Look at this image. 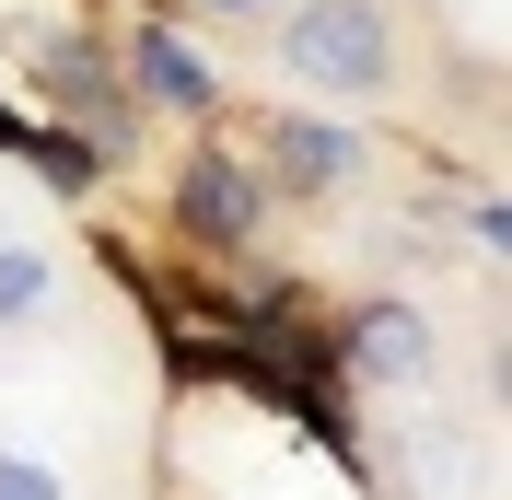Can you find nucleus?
<instances>
[{"mask_svg": "<svg viewBox=\"0 0 512 500\" xmlns=\"http://www.w3.org/2000/svg\"><path fill=\"white\" fill-rule=\"evenodd\" d=\"M280 59L315 94H384L396 82V24L373 0H280Z\"/></svg>", "mask_w": 512, "mask_h": 500, "instance_id": "obj_1", "label": "nucleus"}, {"mask_svg": "<svg viewBox=\"0 0 512 500\" xmlns=\"http://www.w3.org/2000/svg\"><path fill=\"white\" fill-rule=\"evenodd\" d=\"M128 82H140V94H152L163 117H210V105H222L210 59H198V47H187L175 24H140V35H128Z\"/></svg>", "mask_w": 512, "mask_h": 500, "instance_id": "obj_2", "label": "nucleus"}, {"mask_svg": "<svg viewBox=\"0 0 512 500\" xmlns=\"http://www.w3.org/2000/svg\"><path fill=\"white\" fill-rule=\"evenodd\" d=\"M350 361L373 384H431V314H419V303H361Z\"/></svg>", "mask_w": 512, "mask_h": 500, "instance_id": "obj_3", "label": "nucleus"}, {"mask_svg": "<svg viewBox=\"0 0 512 500\" xmlns=\"http://www.w3.org/2000/svg\"><path fill=\"white\" fill-rule=\"evenodd\" d=\"M187 221L210 233V245H245L256 221H268V187H256L245 163H222V152H210V163H187Z\"/></svg>", "mask_w": 512, "mask_h": 500, "instance_id": "obj_4", "label": "nucleus"}, {"mask_svg": "<svg viewBox=\"0 0 512 500\" xmlns=\"http://www.w3.org/2000/svg\"><path fill=\"white\" fill-rule=\"evenodd\" d=\"M280 175H291L303 198L350 187V175H361V128H326V117H280Z\"/></svg>", "mask_w": 512, "mask_h": 500, "instance_id": "obj_5", "label": "nucleus"}, {"mask_svg": "<svg viewBox=\"0 0 512 500\" xmlns=\"http://www.w3.org/2000/svg\"><path fill=\"white\" fill-rule=\"evenodd\" d=\"M47 94H70V117L94 128V140H128V105H117V82H105V59H94V47L47 35Z\"/></svg>", "mask_w": 512, "mask_h": 500, "instance_id": "obj_6", "label": "nucleus"}, {"mask_svg": "<svg viewBox=\"0 0 512 500\" xmlns=\"http://www.w3.org/2000/svg\"><path fill=\"white\" fill-rule=\"evenodd\" d=\"M47 291H59V268L35 245H0V326H35L47 314Z\"/></svg>", "mask_w": 512, "mask_h": 500, "instance_id": "obj_7", "label": "nucleus"}, {"mask_svg": "<svg viewBox=\"0 0 512 500\" xmlns=\"http://www.w3.org/2000/svg\"><path fill=\"white\" fill-rule=\"evenodd\" d=\"M0 500H70L59 466H35V454H0Z\"/></svg>", "mask_w": 512, "mask_h": 500, "instance_id": "obj_8", "label": "nucleus"}, {"mask_svg": "<svg viewBox=\"0 0 512 500\" xmlns=\"http://www.w3.org/2000/svg\"><path fill=\"white\" fill-rule=\"evenodd\" d=\"M198 12H222V24H256V12H280V0H198Z\"/></svg>", "mask_w": 512, "mask_h": 500, "instance_id": "obj_9", "label": "nucleus"}]
</instances>
